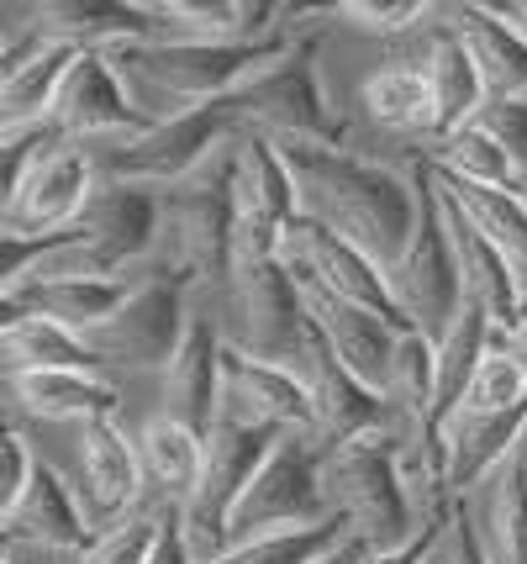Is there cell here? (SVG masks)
<instances>
[{
    "label": "cell",
    "mask_w": 527,
    "mask_h": 564,
    "mask_svg": "<svg viewBox=\"0 0 527 564\" xmlns=\"http://www.w3.org/2000/svg\"><path fill=\"white\" fill-rule=\"evenodd\" d=\"M475 533L491 564H527V454L523 448L475 491Z\"/></svg>",
    "instance_id": "28"
},
{
    "label": "cell",
    "mask_w": 527,
    "mask_h": 564,
    "mask_svg": "<svg viewBox=\"0 0 527 564\" xmlns=\"http://www.w3.org/2000/svg\"><path fill=\"white\" fill-rule=\"evenodd\" d=\"M475 122L506 148V159H512V170H517V191H527V96L523 100H491Z\"/></svg>",
    "instance_id": "38"
},
{
    "label": "cell",
    "mask_w": 527,
    "mask_h": 564,
    "mask_svg": "<svg viewBox=\"0 0 527 564\" xmlns=\"http://www.w3.org/2000/svg\"><path fill=\"white\" fill-rule=\"evenodd\" d=\"M153 564H196L190 543H185V533H179V507H175V517H169V528H164V543H158Z\"/></svg>",
    "instance_id": "42"
},
{
    "label": "cell",
    "mask_w": 527,
    "mask_h": 564,
    "mask_svg": "<svg viewBox=\"0 0 527 564\" xmlns=\"http://www.w3.org/2000/svg\"><path fill=\"white\" fill-rule=\"evenodd\" d=\"M301 295H306V312H311L317 327H322V338L332 344V354H338L375 395L391 391V369H396V348H402L406 327L385 322L380 312H370V306L338 301V295L317 291V285H306V280H301Z\"/></svg>",
    "instance_id": "19"
},
{
    "label": "cell",
    "mask_w": 527,
    "mask_h": 564,
    "mask_svg": "<svg viewBox=\"0 0 527 564\" xmlns=\"http://www.w3.org/2000/svg\"><path fill=\"white\" fill-rule=\"evenodd\" d=\"M349 539H353V528L332 512L327 522H317V528H290V533H270V539L238 543V549H227L222 560H211V564H322Z\"/></svg>",
    "instance_id": "34"
},
{
    "label": "cell",
    "mask_w": 527,
    "mask_h": 564,
    "mask_svg": "<svg viewBox=\"0 0 527 564\" xmlns=\"http://www.w3.org/2000/svg\"><path fill=\"white\" fill-rule=\"evenodd\" d=\"M53 122L64 127L69 143H90V138H122L138 143L143 132H153V117L138 106V96L127 90L122 69L111 64V53H79V64L69 69Z\"/></svg>",
    "instance_id": "15"
},
{
    "label": "cell",
    "mask_w": 527,
    "mask_h": 564,
    "mask_svg": "<svg viewBox=\"0 0 527 564\" xmlns=\"http://www.w3.org/2000/svg\"><path fill=\"white\" fill-rule=\"evenodd\" d=\"M422 32H427V43L417 64H422L427 85H432V143H443L453 132H464L491 106V90H485V79L475 69V53L464 48V37L449 26L443 6H438V17Z\"/></svg>",
    "instance_id": "20"
},
{
    "label": "cell",
    "mask_w": 527,
    "mask_h": 564,
    "mask_svg": "<svg viewBox=\"0 0 527 564\" xmlns=\"http://www.w3.org/2000/svg\"><path fill=\"white\" fill-rule=\"evenodd\" d=\"M164 26V43H259L290 26L285 6L270 0H143Z\"/></svg>",
    "instance_id": "23"
},
{
    "label": "cell",
    "mask_w": 527,
    "mask_h": 564,
    "mask_svg": "<svg viewBox=\"0 0 527 564\" xmlns=\"http://www.w3.org/2000/svg\"><path fill=\"white\" fill-rule=\"evenodd\" d=\"M79 64V48L53 43V48L32 53L26 64H17L11 74H0V132H22V127L53 122V106L69 69Z\"/></svg>",
    "instance_id": "30"
},
{
    "label": "cell",
    "mask_w": 527,
    "mask_h": 564,
    "mask_svg": "<svg viewBox=\"0 0 527 564\" xmlns=\"http://www.w3.org/2000/svg\"><path fill=\"white\" fill-rule=\"evenodd\" d=\"M143 448L127 438L117 417H96L79 427V507L90 517L96 539L111 533L117 522L132 517L138 496H143Z\"/></svg>",
    "instance_id": "16"
},
{
    "label": "cell",
    "mask_w": 527,
    "mask_h": 564,
    "mask_svg": "<svg viewBox=\"0 0 527 564\" xmlns=\"http://www.w3.org/2000/svg\"><path fill=\"white\" fill-rule=\"evenodd\" d=\"M496 348H506V354L527 369V322L523 327H512V333H496Z\"/></svg>",
    "instance_id": "43"
},
{
    "label": "cell",
    "mask_w": 527,
    "mask_h": 564,
    "mask_svg": "<svg viewBox=\"0 0 527 564\" xmlns=\"http://www.w3.org/2000/svg\"><path fill=\"white\" fill-rule=\"evenodd\" d=\"M138 448H143V469H149L164 491L175 496V507H185V501L196 496V486H201V475H206V438L201 433H190L185 422L158 412V417L143 427Z\"/></svg>",
    "instance_id": "33"
},
{
    "label": "cell",
    "mask_w": 527,
    "mask_h": 564,
    "mask_svg": "<svg viewBox=\"0 0 527 564\" xmlns=\"http://www.w3.org/2000/svg\"><path fill=\"white\" fill-rule=\"evenodd\" d=\"M432 564H491L485 560V549H480L475 517L464 512V501H459V507L449 512V522H443V539H438Z\"/></svg>",
    "instance_id": "41"
},
{
    "label": "cell",
    "mask_w": 527,
    "mask_h": 564,
    "mask_svg": "<svg viewBox=\"0 0 527 564\" xmlns=\"http://www.w3.org/2000/svg\"><path fill=\"white\" fill-rule=\"evenodd\" d=\"M43 459L32 454V443L22 438V427H6V486H0V517H11L26 501L32 480H37Z\"/></svg>",
    "instance_id": "39"
},
{
    "label": "cell",
    "mask_w": 527,
    "mask_h": 564,
    "mask_svg": "<svg viewBox=\"0 0 527 564\" xmlns=\"http://www.w3.org/2000/svg\"><path fill=\"white\" fill-rule=\"evenodd\" d=\"M317 48H322V26H311L296 37V48L285 53L279 64L249 79L232 106L243 132L275 138V143H317V148H343L349 143V117L332 106L317 69Z\"/></svg>",
    "instance_id": "6"
},
{
    "label": "cell",
    "mask_w": 527,
    "mask_h": 564,
    "mask_svg": "<svg viewBox=\"0 0 527 564\" xmlns=\"http://www.w3.org/2000/svg\"><path fill=\"white\" fill-rule=\"evenodd\" d=\"M185 280L149 274L138 280V291L127 295V306L106 322L101 333H90V348L101 354V365H138V369H169L179 344L190 333L185 312Z\"/></svg>",
    "instance_id": "13"
},
{
    "label": "cell",
    "mask_w": 527,
    "mask_h": 564,
    "mask_svg": "<svg viewBox=\"0 0 527 564\" xmlns=\"http://www.w3.org/2000/svg\"><path fill=\"white\" fill-rule=\"evenodd\" d=\"M158 221H164V196L101 180V191L90 196L79 227L75 232H58V243L26 270L22 285H32V280H64V274H79V280H127L122 274L127 264L149 259L158 248Z\"/></svg>",
    "instance_id": "4"
},
{
    "label": "cell",
    "mask_w": 527,
    "mask_h": 564,
    "mask_svg": "<svg viewBox=\"0 0 527 564\" xmlns=\"http://www.w3.org/2000/svg\"><path fill=\"white\" fill-rule=\"evenodd\" d=\"M453 507H459V501H443V507L422 512L417 539H406L402 549H370V554H364V564H432V554H438V539H443V522H449Z\"/></svg>",
    "instance_id": "40"
},
{
    "label": "cell",
    "mask_w": 527,
    "mask_h": 564,
    "mask_svg": "<svg viewBox=\"0 0 527 564\" xmlns=\"http://www.w3.org/2000/svg\"><path fill=\"white\" fill-rule=\"evenodd\" d=\"M285 164L301 191V217L364 248L380 270L391 274L417 232V174L353 159L343 148L279 143Z\"/></svg>",
    "instance_id": "1"
},
{
    "label": "cell",
    "mask_w": 527,
    "mask_h": 564,
    "mask_svg": "<svg viewBox=\"0 0 527 564\" xmlns=\"http://www.w3.org/2000/svg\"><path fill=\"white\" fill-rule=\"evenodd\" d=\"M327 496H332V512L353 528V539H364L370 549H402L422 528V517L411 507L402 438L370 433L353 443H332Z\"/></svg>",
    "instance_id": "5"
},
{
    "label": "cell",
    "mask_w": 527,
    "mask_h": 564,
    "mask_svg": "<svg viewBox=\"0 0 527 564\" xmlns=\"http://www.w3.org/2000/svg\"><path fill=\"white\" fill-rule=\"evenodd\" d=\"M296 37L301 32L279 26L275 37H259V43H138V48L111 53V64L122 69L127 90L138 96L143 111L153 100H169L175 106L169 117H179L196 106L232 100L249 79H259L270 64H279L296 48Z\"/></svg>",
    "instance_id": "2"
},
{
    "label": "cell",
    "mask_w": 527,
    "mask_h": 564,
    "mask_svg": "<svg viewBox=\"0 0 527 564\" xmlns=\"http://www.w3.org/2000/svg\"><path fill=\"white\" fill-rule=\"evenodd\" d=\"M290 375H296L306 386V395H311L317 427H322L327 443H353V438L380 433V422H385V395H375L338 354H332V344L322 338L317 317H311V338H306L301 359L290 365Z\"/></svg>",
    "instance_id": "17"
},
{
    "label": "cell",
    "mask_w": 527,
    "mask_h": 564,
    "mask_svg": "<svg viewBox=\"0 0 527 564\" xmlns=\"http://www.w3.org/2000/svg\"><path fill=\"white\" fill-rule=\"evenodd\" d=\"M411 174H417V232L406 253L391 270V291H396V306L402 317L443 344L449 327L464 312V274H459V253H453L449 238V217H443V200H438V180H432V164L427 159H411Z\"/></svg>",
    "instance_id": "7"
},
{
    "label": "cell",
    "mask_w": 527,
    "mask_h": 564,
    "mask_svg": "<svg viewBox=\"0 0 527 564\" xmlns=\"http://www.w3.org/2000/svg\"><path fill=\"white\" fill-rule=\"evenodd\" d=\"M327 459L332 443L322 433H285L275 443V454L264 459V469L253 475V486L243 491L238 512H232V533L227 549L270 533H290V528H317L332 517V496H327Z\"/></svg>",
    "instance_id": "8"
},
{
    "label": "cell",
    "mask_w": 527,
    "mask_h": 564,
    "mask_svg": "<svg viewBox=\"0 0 527 564\" xmlns=\"http://www.w3.org/2000/svg\"><path fill=\"white\" fill-rule=\"evenodd\" d=\"M422 159L432 170L453 174V180H470V185H512V191H517V170H512L506 148L480 122H470L464 132H453L443 143L422 148Z\"/></svg>",
    "instance_id": "35"
},
{
    "label": "cell",
    "mask_w": 527,
    "mask_h": 564,
    "mask_svg": "<svg viewBox=\"0 0 527 564\" xmlns=\"http://www.w3.org/2000/svg\"><path fill=\"white\" fill-rule=\"evenodd\" d=\"M517 448H523V454H527V427H523V443H517Z\"/></svg>",
    "instance_id": "46"
},
{
    "label": "cell",
    "mask_w": 527,
    "mask_h": 564,
    "mask_svg": "<svg viewBox=\"0 0 527 564\" xmlns=\"http://www.w3.org/2000/svg\"><path fill=\"white\" fill-rule=\"evenodd\" d=\"M232 138H243L238 122V106L217 100V106H196V111H179L143 132L138 143H117L101 164V180L117 185H138V191H179L190 174H201Z\"/></svg>",
    "instance_id": "9"
},
{
    "label": "cell",
    "mask_w": 527,
    "mask_h": 564,
    "mask_svg": "<svg viewBox=\"0 0 527 564\" xmlns=\"http://www.w3.org/2000/svg\"><path fill=\"white\" fill-rule=\"evenodd\" d=\"M502 17L527 37V0H512V6H502Z\"/></svg>",
    "instance_id": "45"
},
{
    "label": "cell",
    "mask_w": 527,
    "mask_h": 564,
    "mask_svg": "<svg viewBox=\"0 0 527 564\" xmlns=\"http://www.w3.org/2000/svg\"><path fill=\"white\" fill-rule=\"evenodd\" d=\"M0 354H6V375H26V369H101V354L90 338H79L69 327L48 317H17L0 312Z\"/></svg>",
    "instance_id": "31"
},
{
    "label": "cell",
    "mask_w": 527,
    "mask_h": 564,
    "mask_svg": "<svg viewBox=\"0 0 527 564\" xmlns=\"http://www.w3.org/2000/svg\"><path fill=\"white\" fill-rule=\"evenodd\" d=\"M222 327L211 317H190V333L179 344L175 365L164 369V417H175L190 433L211 438V427L222 422Z\"/></svg>",
    "instance_id": "21"
},
{
    "label": "cell",
    "mask_w": 527,
    "mask_h": 564,
    "mask_svg": "<svg viewBox=\"0 0 527 564\" xmlns=\"http://www.w3.org/2000/svg\"><path fill=\"white\" fill-rule=\"evenodd\" d=\"M523 322H527V306H523Z\"/></svg>",
    "instance_id": "47"
},
{
    "label": "cell",
    "mask_w": 527,
    "mask_h": 564,
    "mask_svg": "<svg viewBox=\"0 0 527 564\" xmlns=\"http://www.w3.org/2000/svg\"><path fill=\"white\" fill-rule=\"evenodd\" d=\"M222 417L249 422V427H275V433H322L317 406L290 369L264 365L232 344L222 359Z\"/></svg>",
    "instance_id": "18"
},
{
    "label": "cell",
    "mask_w": 527,
    "mask_h": 564,
    "mask_svg": "<svg viewBox=\"0 0 527 564\" xmlns=\"http://www.w3.org/2000/svg\"><path fill=\"white\" fill-rule=\"evenodd\" d=\"M432 180H438V174H432ZM438 200H443V217H449L453 253H459V274H464V301H475L480 312L496 322V333H512V327H523V285H517L512 264L502 259V248L491 243V238L480 232L475 221L459 212V200L443 196V185H438Z\"/></svg>",
    "instance_id": "24"
},
{
    "label": "cell",
    "mask_w": 527,
    "mask_h": 564,
    "mask_svg": "<svg viewBox=\"0 0 527 564\" xmlns=\"http://www.w3.org/2000/svg\"><path fill=\"white\" fill-rule=\"evenodd\" d=\"M279 259H285V270L296 274V280H306V285L338 295V301H353V306H370V312H380L385 322L417 333V327L402 317V306H396L391 274L380 270L364 248H353L349 238H338V232H327V227L301 217L285 232V253H279Z\"/></svg>",
    "instance_id": "14"
},
{
    "label": "cell",
    "mask_w": 527,
    "mask_h": 564,
    "mask_svg": "<svg viewBox=\"0 0 527 564\" xmlns=\"http://www.w3.org/2000/svg\"><path fill=\"white\" fill-rule=\"evenodd\" d=\"M238 270V138L190 174L179 191L164 196L153 274H169L185 285H232Z\"/></svg>",
    "instance_id": "3"
},
{
    "label": "cell",
    "mask_w": 527,
    "mask_h": 564,
    "mask_svg": "<svg viewBox=\"0 0 527 564\" xmlns=\"http://www.w3.org/2000/svg\"><path fill=\"white\" fill-rule=\"evenodd\" d=\"M0 528H6L11 543H32V549L58 554L69 564H79L90 554V543H96V528H90V517L79 507V491L53 465L37 469L26 501L11 517H0Z\"/></svg>",
    "instance_id": "22"
},
{
    "label": "cell",
    "mask_w": 527,
    "mask_h": 564,
    "mask_svg": "<svg viewBox=\"0 0 527 564\" xmlns=\"http://www.w3.org/2000/svg\"><path fill=\"white\" fill-rule=\"evenodd\" d=\"M364 111L380 127H396V132H417L422 148L432 143V85L417 58H396V64H380L364 85H359Z\"/></svg>",
    "instance_id": "32"
},
{
    "label": "cell",
    "mask_w": 527,
    "mask_h": 564,
    "mask_svg": "<svg viewBox=\"0 0 527 564\" xmlns=\"http://www.w3.org/2000/svg\"><path fill=\"white\" fill-rule=\"evenodd\" d=\"M227 344L264 359V365L290 369L301 359L306 338H311V312H306L301 280L285 270V259L275 264H249L232 270L227 285Z\"/></svg>",
    "instance_id": "11"
},
{
    "label": "cell",
    "mask_w": 527,
    "mask_h": 564,
    "mask_svg": "<svg viewBox=\"0 0 527 564\" xmlns=\"http://www.w3.org/2000/svg\"><path fill=\"white\" fill-rule=\"evenodd\" d=\"M443 196L459 200V212L475 221L491 243L502 248V259L512 264L517 285H523V306H527V196L512 185H470V180H453V174L432 170Z\"/></svg>",
    "instance_id": "29"
},
{
    "label": "cell",
    "mask_w": 527,
    "mask_h": 564,
    "mask_svg": "<svg viewBox=\"0 0 527 564\" xmlns=\"http://www.w3.org/2000/svg\"><path fill=\"white\" fill-rule=\"evenodd\" d=\"M11 391L32 417L43 422H96L117 417V386L101 380L96 369H26V375H6Z\"/></svg>",
    "instance_id": "27"
},
{
    "label": "cell",
    "mask_w": 527,
    "mask_h": 564,
    "mask_svg": "<svg viewBox=\"0 0 527 564\" xmlns=\"http://www.w3.org/2000/svg\"><path fill=\"white\" fill-rule=\"evenodd\" d=\"M285 433L275 427H249V422L222 417L206 438V475L196 496L179 507V533L190 543L196 564H211L227 554V533H232V512L243 491L253 486V475L264 469V459L275 454V443Z\"/></svg>",
    "instance_id": "10"
},
{
    "label": "cell",
    "mask_w": 527,
    "mask_h": 564,
    "mask_svg": "<svg viewBox=\"0 0 527 564\" xmlns=\"http://www.w3.org/2000/svg\"><path fill=\"white\" fill-rule=\"evenodd\" d=\"M364 554H370V543H364V539H349L343 549H338V554H332V560H322V564H364Z\"/></svg>",
    "instance_id": "44"
},
{
    "label": "cell",
    "mask_w": 527,
    "mask_h": 564,
    "mask_svg": "<svg viewBox=\"0 0 527 564\" xmlns=\"http://www.w3.org/2000/svg\"><path fill=\"white\" fill-rule=\"evenodd\" d=\"M101 191V164L85 143L53 148L0 206V238H58L75 232L90 196Z\"/></svg>",
    "instance_id": "12"
},
{
    "label": "cell",
    "mask_w": 527,
    "mask_h": 564,
    "mask_svg": "<svg viewBox=\"0 0 527 564\" xmlns=\"http://www.w3.org/2000/svg\"><path fill=\"white\" fill-rule=\"evenodd\" d=\"M443 17L464 37V48L475 53V69L485 79L491 100H523L527 96V37L502 17V6L459 0V6H443Z\"/></svg>",
    "instance_id": "26"
},
{
    "label": "cell",
    "mask_w": 527,
    "mask_h": 564,
    "mask_svg": "<svg viewBox=\"0 0 527 564\" xmlns=\"http://www.w3.org/2000/svg\"><path fill=\"white\" fill-rule=\"evenodd\" d=\"M169 517L132 512L127 522H117L111 533H101V539L90 543V554H85L79 564H153L158 543H164V528H169Z\"/></svg>",
    "instance_id": "36"
},
{
    "label": "cell",
    "mask_w": 527,
    "mask_h": 564,
    "mask_svg": "<svg viewBox=\"0 0 527 564\" xmlns=\"http://www.w3.org/2000/svg\"><path fill=\"white\" fill-rule=\"evenodd\" d=\"M132 291H138L132 280H79V274H64V280H32L22 291L0 295V312L48 317L58 327L79 333V338H90V333H101L106 322L122 312Z\"/></svg>",
    "instance_id": "25"
},
{
    "label": "cell",
    "mask_w": 527,
    "mask_h": 564,
    "mask_svg": "<svg viewBox=\"0 0 527 564\" xmlns=\"http://www.w3.org/2000/svg\"><path fill=\"white\" fill-rule=\"evenodd\" d=\"M327 17H343V22L364 26V32H380V37H396V32H406V26H427L432 17H438V6H427V0H343V6H332Z\"/></svg>",
    "instance_id": "37"
}]
</instances>
